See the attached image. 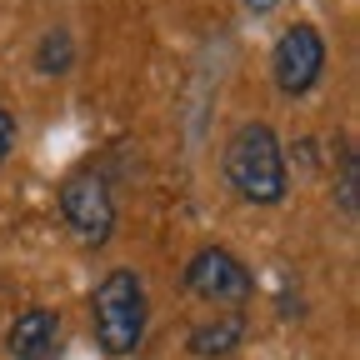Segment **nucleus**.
Here are the masks:
<instances>
[{"label":"nucleus","instance_id":"f257e3e1","mask_svg":"<svg viewBox=\"0 0 360 360\" xmlns=\"http://www.w3.org/2000/svg\"><path fill=\"white\" fill-rule=\"evenodd\" d=\"M225 180L245 205H281L290 191V175H285V155L281 141L265 120H245L231 130L225 141Z\"/></svg>","mask_w":360,"mask_h":360},{"label":"nucleus","instance_id":"f03ea898","mask_svg":"<svg viewBox=\"0 0 360 360\" xmlns=\"http://www.w3.org/2000/svg\"><path fill=\"white\" fill-rule=\"evenodd\" d=\"M90 321H96V345H101L110 360L135 355V350H141V340H146V326H150L146 281L135 276L130 265L101 276L96 290H90Z\"/></svg>","mask_w":360,"mask_h":360},{"label":"nucleus","instance_id":"7ed1b4c3","mask_svg":"<svg viewBox=\"0 0 360 360\" xmlns=\"http://www.w3.org/2000/svg\"><path fill=\"white\" fill-rule=\"evenodd\" d=\"M60 215L75 231L80 245H105L115 231V200H110V180L101 170H70L60 180Z\"/></svg>","mask_w":360,"mask_h":360},{"label":"nucleus","instance_id":"20e7f679","mask_svg":"<svg viewBox=\"0 0 360 360\" xmlns=\"http://www.w3.org/2000/svg\"><path fill=\"white\" fill-rule=\"evenodd\" d=\"M321 75H326V35L305 20L285 25L276 51H270V80H276V90L285 101H300L315 90Z\"/></svg>","mask_w":360,"mask_h":360},{"label":"nucleus","instance_id":"39448f33","mask_svg":"<svg viewBox=\"0 0 360 360\" xmlns=\"http://www.w3.org/2000/svg\"><path fill=\"white\" fill-rule=\"evenodd\" d=\"M186 290L195 300H210V305H245L255 295V276L240 255H231L225 245H205L186 260Z\"/></svg>","mask_w":360,"mask_h":360},{"label":"nucleus","instance_id":"423d86ee","mask_svg":"<svg viewBox=\"0 0 360 360\" xmlns=\"http://www.w3.org/2000/svg\"><path fill=\"white\" fill-rule=\"evenodd\" d=\"M6 350L11 360H60V315L45 305L20 310L6 330Z\"/></svg>","mask_w":360,"mask_h":360},{"label":"nucleus","instance_id":"0eeeda50","mask_svg":"<svg viewBox=\"0 0 360 360\" xmlns=\"http://www.w3.org/2000/svg\"><path fill=\"white\" fill-rule=\"evenodd\" d=\"M240 340H245V315L231 310V315H215V321L195 326L186 345H191L195 360H225L231 350H240Z\"/></svg>","mask_w":360,"mask_h":360},{"label":"nucleus","instance_id":"6e6552de","mask_svg":"<svg viewBox=\"0 0 360 360\" xmlns=\"http://www.w3.org/2000/svg\"><path fill=\"white\" fill-rule=\"evenodd\" d=\"M35 65L45 75H65L75 65V45H70V30H45L40 51H35Z\"/></svg>","mask_w":360,"mask_h":360},{"label":"nucleus","instance_id":"1a4fd4ad","mask_svg":"<svg viewBox=\"0 0 360 360\" xmlns=\"http://www.w3.org/2000/svg\"><path fill=\"white\" fill-rule=\"evenodd\" d=\"M355 150L345 146V165H340V215L345 220H355Z\"/></svg>","mask_w":360,"mask_h":360},{"label":"nucleus","instance_id":"9d476101","mask_svg":"<svg viewBox=\"0 0 360 360\" xmlns=\"http://www.w3.org/2000/svg\"><path fill=\"white\" fill-rule=\"evenodd\" d=\"M15 135H20V120H15L6 105H0V160H6V155L15 150Z\"/></svg>","mask_w":360,"mask_h":360},{"label":"nucleus","instance_id":"9b49d317","mask_svg":"<svg viewBox=\"0 0 360 360\" xmlns=\"http://www.w3.org/2000/svg\"><path fill=\"white\" fill-rule=\"evenodd\" d=\"M276 6H281V0H245V11H250V15H270Z\"/></svg>","mask_w":360,"mask_h":360}]
</instances>
